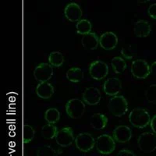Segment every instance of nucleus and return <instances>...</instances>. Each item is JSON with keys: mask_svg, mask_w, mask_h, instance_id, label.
I'll return each mask as SVG.
<instances>
[{"mask_svg": "<svg viewBox=\"0 0 156 156\" xmlns=\"http://www.w3.org/2000/svg\"><path fill=\"white\" fill-rule=\"evenodd\" d=\"M66 112L72 119H80L85 112V103L79 98H72L66 103Z\"/></svg>", "mask_w": 156, "mask_h": 156, "instance_id": "3", "label": "nucleus"}, {"mask_svg": "<svg viewBox=\"0 0 156 156\" xmlns=\"http://www.w3.org/2000/svg\"><path fill=\"white\" fill-rule=\"evenodd\" d=\"M75 144L80 151L87 152L95 145V140L89 133H80L75 138Z\"/></svg>", "mask_w": 156, "mask_h": 156, "instance_id": "8", "label": "nucleus"}, {"mask_svg": "<svg viewBox=\"0 0 156 156\" xmlns=\"http://www.w3.org/2000/svg\"><path fill=\"white\" fill-rule=\"evenodd\" d=\"M139 148L144 152H151L156 149V134L144 132L139 136L137 140Z\"/></svg>", "mask_w": 156, "mask_h": 156, "instance_id": "6", "label": "nucleus"}, {"mask_svg": "<svg viewBox=\"0 0 156 156\" xmlns=\"http://www.w3.org/2000/svg\"><path fill=\"white\" fill-rule=\"evenodd\" d=\"M109 112L116 117L124 115L128 111V102L122 95L114 96L108 104Z\"/></svg>", "mask_w": 156, "mask_h": 156, "instance_id": "2", "label": "nucleus"}, {"mask_svg": "<svg viewBox=\"0 0 156 156\" xmlns=\"http://www.w3.org/2000/svg\"><path fill=\"white\" fill-rule=\"evenodd\" d=\"M23 142L25 144H27L34 139V135H35V130L31 126L26 124L23 126Z\"/></svg>", "mask_w": 156, "mask_h": 156, "instance_id": "26", "label": "nucleus"}, {"mask_svg": "<svg viewBox=\"0 0 156 156\" xmlns=\"http://www.w3.org/2000/svg\"><path fill=\"white\" fill-rule=\"evenodd\" d=\"M54 87L50 83H39L36 87V94L42 99H48L54 94Z\"/></svg>", "mask_w": 156, "mask_h": 156, "instance_id": "17", "label": "nucleus"}, {"mask_svg": "<svg viewBox=\"0 0 156 156\" xmlns=\"http://www.w3.org/2000/svg\"><path fill=\"white\" fill-rule=\"evenodd\" d=\"M117 156H136L133 151H129V150H126V149H123L119 151Z\"/></svg>", "mask_w": 156, "mask_h": 156, "instance_id": "31", "label": "nucleus"}, {"mask_svg": "<svg viewBox=\"0 0 156 156\" xmlns=\"http://www.w3.org/2000/svg\"><path fill=\"white\" fill-rule=\"evenodd\" d=\"M57 151L48 145L40 147L37 151V156H57Z\"/></svg>", "mask_w": 156, "mask_h": 156, "instance_id": "29", "label": "nucleus"}, {"mask_svg": "<svg viewBox=\"0 0 156 156\" xmlns=\"http://www.w3.org/2000/svg\"><path fill=\"white\" fill-rule=\"evenodd\" d=\"M147 101L152 104H156V84H151L148 87L145 92Z\"/></svg>", "mask_w": 156, "mask_h": 156, "instance_id": "28", "label": "nucleus"}, {"mask_svg": "<svg viewBox=\"0 0 156 156\" xmlns=\"http://www.w3.org/2000/svg\"><path fill=\"white\" fill-rule=\"evenodd\" d=\"M81 44L83 47L87 50H94L98 48L99 44V37L94 32L83 36L81 39Z\"/></svg>", "mask_w": 156, "mask_h": 156, "instance_id": "18", "label": "nucleus"}, {"mask_svg": "<svg viewBox=\"0 0 156 156\" xmlns=\"http://www.w3.org/2000/svg\"><path fill=\"white\" fill-rule=\"evenodd\" d=\"M66 78L68 80L73 83H79L83 78V73L80 68L72 67L66 72Z\"/></svg>", "mask_w": 156, "mask_h": 156, "instance_id": "20", "label": "nucleus"}, {"mask_svg": "<svg viewBox=\"0 0 156 156\" xmlns=\"http://www.w3.org/2000/svg\"><path fill=\"white\" fill-rule=\"evenodd\" d=\"M108 123V118L104 114L94 113L90 119V125L94 129H105Z\"/></svg>", "mask_w": 156, "mask_h": 156, "instance_id": "19", "label": "nucleus"}, {"mask_svg": "<svg viewBox=\"0 0 156 156\" xmlns=\"http://www.w3.org/2000/svg\"><path fill=\"white\" fill-rule=\"evenodd\" d=\"M122 89V83L119 79L116 77L108 78L104 83L103 90L104 92L109 96H116Z\"/></svg>", "mask_w": 156, "mask_h": 156, "instance_id": "14", "label": "nucleus"}, {"mask_svg": "<svg viewBox=\"0 0 156 156\" xmlns=\"http://www.w3.org/2000/svg\"><path fill=\"white\" fill-rule=\"evenodd\" d=\"M55 138L56 143L59 146L63 147H69L74 140L73 129L69 126L63 127L58 130Z\"/></svg>", "mask_w": 156, "mask_h": 156, "instance_id": "10", "label": "nucleus"}, {"mask_svg": "<svg viewBox=\"0 0 156 156\" xmlns=\"http://www.w3.org/2000/svg\"><path fill=\"white\" fill-rule=\"evenodd\" d=\"M111 65H112L114 73H117V74L122 73L126 68V61L122 57L119 56H115L112 58V61H111Z\"/></svg>", "mask_w": 156, "mask_h": 156, "instance_id": "23", "label": "nucleus"}, {"mask_svg": "<svg viewBox=\"0 0 156 156\" xmlns=\"http://www.w3.org/2000/svg\"><path fill=\"white\" fill-rule=\"evenodd\" d=\"M118 44V37L113 32H105L99 37V44L103 49L109 51L116 47Z\"/></svg>", "mask_w": 156, "mask_h": 156, "instance_id": "13", "label": "nucleus"}, {"mask_svg": "<svg viewBox=\"0 0 156 156\" xmlns=\"http://www.w3.org/2000/svg\"><path fill=\"white\" fill-rule=\"evenodd\" d=\"M57 133V127L52 124H45L41 128V136L46 140H50L55 137Z\"/></svg>", "mask_w": 156, "mask_h": 156, "instance_id": "25", "label": "nucleus"}, {"mask_svg": "<svg viewBox=\"0 0 156 156\" xmlns=\"http://www.w3.org/2000/svg\"><path fill=\"white\" fill-rule=\"evenodd\" d=\"M147 13L149 16L152 19L156 20V3L151 4L147 9Z\"/></svg>", "mask_w": 156, "mask_h": 156, "instance_id": "30", "label": "nucleus"}, {"mask_svg": "<svg viewBox=\"0 0 156 156\" xmlns=\"http://www.w3.org/2000/svg\"><path fill=\"white\" fill-rule=\"evenodd\" d=\"M60 119V112L57 108H50L44 112V119L48 124H55Z\"/></svg>", "mask_w": 156, "mask_h": 156, "instance_id": "22", "label": "nucleus"}, {"mask_svg": "<svg viewBox=\"0 0 156 156\" xmlns=\"http://www.w3.org/2000/svg\"><path fill=\"white\" fill-rule=\"evenodd\" d=\"M129 121L133 126L138 129H144L151 122V117L147 110L142 108H136L130 112Z\"/></svg>", "mask_w": 156, "mask_h": 156, "instance_id": "1", "label": "nucleus"}, {"mask_svg": "<svg viewBox=\"0 0 156 156\" xmlns=\"http://www.w3.org/2000/svg\"><path fill=\"white\" fill-rule=\"evenodd\" d=\"M112 137L119 143H126L132 137V131L130 128L125 125H120L114 129Z\"/></svg>", "mask_w": 156, "mask_h": 156, "instance_id": "15", "label": "nucleus"}, {"mask_svg": "<svg viewBox=\"0 0 156 156\" xmlns=\"http://www.w3.org/2000/svg\"><path fill=\"white\" fill-rule=\"evenodd\" d=\"M131 73L136 79H145L151 74V68L147 61L136 59L133 61L130 68Z\"/></svg>", "mask_w": 156, "mask_h": 156, "instance_id": "5", "label": "nucleus"}, {"mask_svg": "<svg viewBox=\"0 0 156 156\" xmlns=\"http://www.w3.org/2000/svg\"><path fill=\"white\" fill-rule=\"evenodd\" d=\"M101 92L94 87H87L82 94L83 101L89 105H96L101 100Z\"/></svg>", "mask_w": 156, "mask_h": 156, "instance_id": "12", "label": "nucleus"}, {"mask_svg": "<svg viewBox=\"0 0 156 156\" xmlns=\"http://www.w3.org/2000/svg\"><path fill=\"white\" fill-rule=\"evenodd\" d=\"M120 52L125 58L129 60L132 59L136 55V48L133 44H127L121 49Z\"/></svg>", "mask_w": 156, "mask_h": 156, "instance_id": "27", "label": "nucleus"}, {"mask_svg": "<svg viewBox=\"0 0 156 156\" xmlns=\"http://www.w3.org/2000/svg\"><path fill=\"white\" fill-rule=\"evenodd\" d=\"M97 151L100 154H111L115 148V142L113 137L108 134H102L95 141Z\"/></svg>", "mask_w": 156, "mask_h": 156, "instance_id": "4", "label": "nucleus"}, {"mask_svg": "<svg viewBox=\"0 0 156 156\" xmlns=\"http://www.w3.org/2000/svg\"><path fill=\"white\" fill-rule=\"evenodd\" d=\"M53 76V68L50 64L41 62L38 64L34 71V76L39 83L47 82Z\"/></svg>", "mask_w": 156, "mask_h": 156, "instance_id": "9", "label": "nucleus"}, {"mask_svg": "<svg viewBox=\"0 0 156 156\" xmlns=\"http://www.w3.org/2000/svg\"><path fill=\"white\" fill-rule=\"evenodd\" d=\"M150 68H151V73H152L153 75L156 76V61L151 63V65L150 66Z\"/></svg>", "mask_w": 156, "mask_h": 156, "instance_id": "33", "label": "nucleus"}, {"mask_svg": "<svg viewBox=\"0 0 156 156\" xmlns=\"http://www.w3.org/2000/svg\"><path fill=\"white\" fill-rule=\"evenodd\" d=\"M89 73L94 80H102L108 73V65L101 60L94 61L89 66Z\"/></svg>", "mask_w": 156, "mask_h": 156, "instance_id": "7", "label": "nucleus"}, {"mask_svg": "<svg viewBox=\"0 0 156 156\" xmlns=\"http://www.w3.org/2000/svg\"><path fill=\"white\" fill-rule=\"evenodd\" d=\"M151 27L147 20H140L136 21L133 27V32L136 37H146L150 34Z\"/></svg>", "mask_w": 156, "mask_h": 156, "instance_id": "16", "label": "nucleus"}, {"mask_svg": "<svg viewBox=\"0 0 156 156\" xmlns=\"http://www.w3.org/2000/svg\"><path fill=\"white\" fill-rule=\"evenodd\" d=\"M64 15L66 19L71 22L80 21L83 15L80 6L76 2H70L64 9Z\"/></svg>", "mask_w": 156, "mask_h": 156, "instance_id": "11", "label": "nucleus"}, {"mask_svg": "<svg viewBox=\"0 0 156 156\" xmlns=\"http://www.w3.org/2000/svg\"><path fill=\"white\" fill-rule=\"evenodd\" d=\"M150 125H151V128L152 129L153 133H154L156 134V115H154L152 117V119H151Z\"/></svg>", "mask_w": 156, "mask_h": 156, "instance_id": "32", "label": "nucleus"}, {"mask_svg": "<svg viewBox=\"0 0 156 156\" xmlns=\"http://www.w3.org/2000/svg\"><path fill=\"white\" fill-rule=\"evenodd\" d=\"M76 33L78 34H82V35H86L91 32L92 29V25L91 23L88 20H80V21H78L76 25Z\"/></svg>", "mask_w": 156, "mask_h": 156, "instance_id": "21", "label": "nucleus"}, {"mask_svg": "<svg viewBox=\"0 0 156 156\" xmlns=\"http://www.w3.org/2000/svg\"><path fill=\"white\" fill-rule=\"evenodd\" d=\"M48 62L51 66L60 67L64 62L63 55L60 51H52L48 55Z\"/></svg>", "mask_w": 156, "mask_h": 156, "instance_id": "24", "label": "nucleus"}]
</instances>
